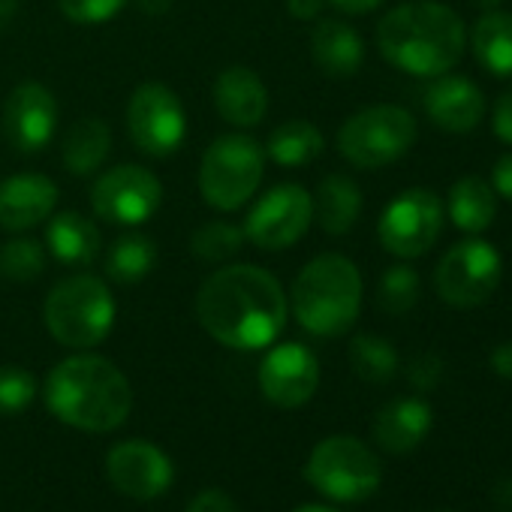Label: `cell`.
I'll list each match as a JSON object with an SVG mask.
<instances>
[{
    "label": "cell",
    "mask_w": 512,
    "mask_h": 512,
    "mask_svg": "<svg viewBox=\"0 0 512 512\" xmlns=\"http://www.w3.org/2000/svg\"><path fill=\"white\" fill-rule=\"evenodd\" d=\"M290 302L275 275L260 266L217 269L196 293L199 326L223 347L263 350L284 332Z\"/></svg>",
    "instance_id": "obj_1"
},
{
    "label": "cell",
    "mask_w": 512,
    "mask_h": 512,
    "mask_svg": "<svg viewBox=\"0 0 512 512\" xmlns=\"http://www.w3.org/2000/svg\"><path fill=\"white\" fill-rule=\"evenodd\" d=\"M380 55L401 73L437 79L449 73L467 49L461 16L434 0H416L389 10L377 25Z\"/></svg>",
    "instance_id": "obj_2"
},
{
    "label": "cell",
    "mask_w": 512,
    "mask_h": 512,
    "mask_svg": "<svg viewBox=\"0 0 512 512\" xmlns=\"http://www.w3.org/2000/svg\"><path fill=\"white\" fill-rule=\"evenodd\" d=\"M46 407L79 431L103 434L127 422L133 389L118 365L103 356H70L46 377Z\"/></svg>",
    "instance_id": "obj_3"
},
{
    "label": "cell",
    "mask_w": 512,
    "mask_h": 512,
    "mask_svg": "<svg viewBox=\"0 0 512 512\" xmlns=\"http://www.w3.org/2000/svg\"><path fill=\"white\" fill-rule=\"evenodd\" d=\"M362 311V275L341 253L311 260L293 284V317L317 338H338L353 329Z\"/></svg>",
    "instance_id": "obj_4"
},
{
    "label": "cell",
    "mask_w": 512,
    "mask_h": 512,
    "mask_svg": "<svg viewBox=\"0 0 512 512\" xmlns=\"http://www.w3.org/2000/svg\"><path fill=\"white\" fill-rule=\"evenodd\" d=\"M43 320L58 344L91 350L103 344L115 326V299L100 278L73 275L49 293Z\"/></svg>",
    "instance_id": "obj_5"
},
{
    "label": "cell",
    "mask_w": 512,
    "mask_h": 512,
    "mask_svg": "<svg viewBox=\"0 0 512 512\" xmlns=\"http://www.w3.org/2000/svg\"><path fill=\"white\" fill-rule=\"evenodd\" d=\"M266 148L241 133L220 136L208 145L199 166V193L217 211L244 208L263 184Z\"/></svg>",
    "instance_id": "obj_6"
},
{
    "label": "cell",
    "mask_w": 512,
    "mask_h": 512,
    "mask_svg": "<svg viewBox=\"0 0 512 512\" xmlns=\"http://www.w3.org/2000/svg\"><path fill=\"white\" fill-rule=\"evenodd\" d=\"M416 118L392 103L350 115L338 130V151L356 169H383L401 160L416 142Z\"/></svg>",
    "instance_id": "obj_7"
},
{
    "label": "cell",
    "mask_w": 512,
    "mask_h": 512,
    "mask_svg": "<svg viewBox=\"0 0 512 512\" xmlns=\"http://www.w3.org/2000/svg\"><path fill=\"white\" fill-rule=\"evenodd\" d=\"M305 479L326 497L359 503L380 488V458L356 437H326L314 446L305 464Z\"/></svg>",
    "instance_id": "obj_8"
},
{
    "label": "cell",
    "mask_w": 512,
    "mask_h": 512,
    "mask_svg": "<svg viewBox=\"0 0 512 512\" xmlns=\"http://www.w3.org/2000/svg\"><path fill=\"white\" fill-rule=\"evenodd\" d=\"M500 253L482 238H464L452 244L434 269V290L449 308H479L500 287Z\"/></svg>",
    "instance_id": "obj_9"
},
{
    "label": "cell",
    "mask_w": 512,
    "mask_h": 512,
    "mask_svg": "<svg viewBox=\"0 0 512 512\" xmlns=\"http://www.w3.org/2000/svg\"><path fill=\"white\" fill-rule=\"evenodd\" d=\"M443 214L446 208L434 190H404L383 208L377 238L398 260H416L437 244L443 232Z\"/></svg>",
    "instance_id": "obj_10"
},
{
    "label": "cell",
    "mask_w": 512,
    "mask_h": 512,
    "mask_svg": "<svg viewBox=\"0 0 512 512\" xmlns=\"http://www.w3.org/2000/svg\"><path fill=\"white\" fill-rule=\"evenodd\" d=\"M127 130L133 145L148 157H169L187 136V118L178 94L166 85L145 82L127 103Z\"/></svg>",
    "instance_id": "obj_11"
},
{
    "label": "cell",
    "mask_w": 512,
    "mask_h": 512,
    "mask_svg": "<svg viewBox=\"0 0 512 512\" xmlns=\"http://www.w3.org/2000/svg\"><path fill=\"white\" fill-rule=\"evenodd\" d=\"M314 223V196L302 184H278L244 220V238L260 250H287Z\"/></svg>",
    "instance_id": "obj_12"
},
{
    "label": "cell",
    "mask_w": 512,
    "mask_h": 512,
    "mask_svg": "<svg viewBox=\"0 0 512 512\" xmlns=\"http://www.w3.org/2000/svg\"><path fill=\"white\" fill-rule=\"evenodd\" d=\"M163 199L160 181L142 166H115L103 172L91 187V208L100 220L115 226L145 223Z\"/></svg>",
    "instance_id": "obj_13"
},
{
    "label": "cell",
    "mask_w": 512,
    "mask_h": 512,
    "mask_svg": "<svg viewBox=\"0 0 512 512\" xmlns=\"http://www.w3.org/2000/svg\"><path fill=\"white\" fill-rule=\"evenodd\" d=\"M58 124V103L55 94L40 82H22L10 91L0 115V133L19 151V154H37L43 151Z\"/></svg>",
    "instance_id": "obj_14"
},
{
    "label": "cell",
    "mask_w": 512,
    "mask_h": 512,
    "mask_svg": "<svg viewBox=\"0 0 512 512\" xmlns=\"http://www.w3.org/2000/svg\"><path fill=\"white\" fill-rule=\"evenodd\" d=\"M106 473L112 485L133 500H154L175 479L169 455L148 440H124L112 446L106 455Z\"/></svg>",
    "instance_id": "obj_15"
},
{
    "label": "cell",
    "mask_w": 512,
    "mask_h": 512,
    "mask_svg": "<svg viewBox=\"0 0 512 512\" xmlns=\"http://www.w3.org/2000/svg\"><path fill=\"white\" fill-rule=\"evenodd\" d=\"M320 386V362L305 344H281L260 362L263 395L284 410H296L314 398Z\"/></svg>",
    "instance_id": "obj_16"
},
{
    "label": "cell",
    "mask_w": 512,
    "mask_h": 512,
    "mask_svg": "<svg viewBox=\"0 0 512 512\" xmlns=\"http://www.w3.org/2000/svg\"><path fill=\"white\" fill-rule=\"evenodd\" d=\"M425 112L437 130L470 133L485 118V97L467 76H437L425 91Z\"/></svg>",
    "instance_id": "obj_17"
},
{
    "label": "cell",
    "mask_w": 512,
    "mask_h": 512,
    "mask_svg": "<svg viewBox=\"0 0 512 512\" xmlns=\"http://www.w3.org/2000/svg\"><path fill=\"white\" fill-rule=\"evenodd\" d=\"M58 205V184L40 172H19L0 184V229L25 232Z\"/></svg>",
    "instance_id": "obj_18"
},
{
    "label": "cell",
    "mask_w": 512,
    "mask_h": 512,
    "mask_svg": "<svg viewBox=\"0 0 512 512\" xmlns=\"http://www.w3.org/2000/svg\"><path fill=\"white\" fill-rule=\"evenodd\" d=\"M214 109L232 127H256L269 112V91L247 67H229L214 79Z\"/></svg>",
    "instance_id": "obj_19"
},
{
    "label": "cell",
    "mask_w": 512,
    "mask_h": 512,
    "mask_svg": "<svg viewBox=\"0 0 512 512\" xmlns=\"http://www.w3.org/2000/svg\"><path fill=\"white\" fill-rule=\"evenodd\" d=\"M431 422V407L422 398H395L374 416V440L392 455H407L428 437Z\"/></svg>",
    "instance_id": "obj_20"
},
{
    "label": "cell",
    "mask_w": 512,
    "mask_h": 512,
    "mask_svg": "<svg viewBox=\"0 0 512 512\" xmlns=\"http://www.w3.org/2000/svg\"><path fill=\"white\" fill-rule=\"evenodd\" d=\"M311 55L329 79H350L365 64V43L347 22L326 19L311 34Z\"/></svg>",
    "instance_id": "obj_21"
},
{
    "label": "cell",
    "mask_w": 512,
    "mask_h": 512,
    "mask_svg": "<svg viewBox=\"0 0 512 512\" xmlns=\"http://www.w3.org/2000/svg\"><path fill=\"white\" fill-rule=\"evenodd\" d=\"M100 244V229L76 211H61L46 226V247L64 266H91Z\"/></svg>",
    "instance_id": "obj_22"
},
{
    "label": "cell",
    "mask_w": 512,
    "mask_h": 512,
    "mask_svg": "<svg viewBox=\"0 0 512 512\" xmlns=\"http://www.w3.org/2000/svg\"><path fill=\"white\" fill-rule=\"evenodd\" d=\"M362 214V190L347 175H326L314 196V217L323 232L344 235Z\"/></svg>",
    "instance_id": "obj_23"
},
{
    "label": "cell",
    "mask_w": 512,
    "mask_h": 512,
    "mask_svg": "<svg viewBox=\"0 0 512 512\" xmlns=\"http://www.w3.org/2000/svg\"><path fill=\"white\" fill-rule=\"evenodd\" d=\"M473 58L494 79H512V13L488 10L473 25Z\"/></svg>",
    "instance_id": "obj_24"
},
{
    "label": "cell",
    "mask_w": 512,
    "mask_h": 512,
    "mask_svg": "<svg viewBox=\"0 0 512 512\" xmlns=\"http://www.w3.org/2000/svg\"><path fill=\"white\" fill-rule=\"evenodd\" d=\"M497 214V193L479 175H464L449 190V217L461 232L479 235Z\"/></svg>",
    "instance_id": "obj_25"
},
{
    "label": "cell",
    "mask_w": 512,
    "mask_h": 512,
    "mask_svg": "<svg viewBox=\"0 0 512 512\" xmlns=\"http://www.w3.org/2000/svg\"><path fill=\"white\" fill-rule=\"evenodd\" d=\"M112 151V130L103 118H82L70 127L64 139V166L67 172L85 178L100 169Z\"/></svg>",
    "instance_id": "obj_26"
},
{
    "label": "cell",
    "mask_w": 512,
    "mask_h": 512,
    "mask_svg": "<svg viewBox=\"0 0 512 512\" xmlns=\"http://www.w3.org/2000/svg\"><path fill=\"white\" fill-rule=\"evenodd\" d=\"M320 154H323V133L305 118L275 127L266 142V157H272L278 166H308Z\"/></svg>",
    "instance_id": "obj_27"
},
{
    "label": "cell",
    "mask_w": 512,
    "mask_h": 512,
    "mask_svg": "<svg viewBox=\"0 0 512 512\" xmlns=\"http://www.w3.org/2000/svg\"><path fill=\"white\" fill-rule=\"evenodd\" d=\"M157 263V247L145 235H124L106 253V275L115 284H139Z\"/></svg>",
    "instance_id": "obj_28"
},
{
    "label": "cell",
    "mask_w": 512,
    "mask_h": 512,
    "mask_svg": "<svg viewBox=\"0 0 512 512\" xmlns=\"http://www.w3.org/2000/svg\"><path fill=\"white\" fill-rule=\"evenodd\" d=\"M350 365L365 383H389L398 374V353L380 335H356L350 344Z\"/></svg>",
    "instance_id": "obj_29"
},
{
    "label": "cell",
    "mask_w": 512,
    "mask_h": 512,
    "mask_svg": "<svg viewBox=\"0 0 512 512\" xmlns=\"http://www.w3.org/2000/svg\"><path fill=\"white\" fill-rule=\"evenodd\" d=\"M46 272V247L37 238H13L0 247V278L28 284Z\"/></svg>",
    "instance_id": "obj_30"
},
{
    "label": "cell",
    "mask_w": 512,
    "mask_h": 512,
    "mask_svg": "<svg viewBox=\"0 0 512 512\" xmlns=\"http://www.w3.org/2000/svg\"><path fill=\"white\" fill-rule=\"evenodd\" d=\"M244 244V226L229 220H208L190 235V250L205 263H223L235 256Z\"/></svg>",
    "instance_id": "obj_31"
},
{
    "label": "cell",
    "mask_w": 512,
    "mask_h": 512,
    "mask_svg": "<svg viewBox=\"0 0 512 512\" xmlns=\"http://www.w3.org/2000/svg\"><path fill=\"white\" fill-rule=\"evenodd\" d=\"M419 302V275L410 266H392L383 272L380 278V290H377V305L383 314L389 317H404L407 311H413V305Z\"/></svg>",
    "instance_id": "obj_32"
},
{
    "label": "cell",
    "mask_w": 512,
    "mask_h": 512,
    "mask_svg": "<svg viewBox=\"0 0 512 512\" xmlns=\"http://www.w3.org/2000/svg\"><path fill=\"white\" fill-rule=\"evenodd\" d=\"M37 398V380L31 371L4 365L0 368V416H16Z\"/></svg>",
    "instance_id": "obj_33"
},
{
    "label": "cell",
    "mask_w": 512,
    "mask_h": 512,
    "mask_svg": "<svg viewBox=\"0 0 512 512\" xmlns=\"http://www.w3.org/2000/svg\"><path fill=\"white\" fill-rule=\"evenodd\" d=\"M58 7L73 25H103L127 7V0H58Z\"/></svg>",
    "instance_id": "obj_34"
},
{
    "label": "cell",
    "mask_w": 512,
    "mask_h": 512,
    "mask_svg": "<svg viewBox=\"0 0 512 512\" xmlns=\"http://www.w3.org/2000/svg\"><path fill=\"white\" fill-rule=\"evenodd\" d=\"M443 377V359L437 353H419L416 359H410L407 365V380L419 389V392H431Z\"/></svg>",
    "instance_id": "obj_35"
},
{
    "label": "cell",
    "mask_w": 512,
    "mask_h": 512,
    "mask_svg": "<svg viewBox=\"0 0 512 512\" xmlns=\"http://www.w3.org/2000/svg\"><path fill=\"white\" fill-rule=\"evenodd\" d=\"M184 512H238V509H235V503H232V497H229L226 491L208 488V491L196 494V497L187 503Z\"/></svg>",
    "instance_id": "obj_36"
},
{
    "label": "cell",
    "mask_w": 512,
    "mask_h": 512,
    "mask_svg": "<svg viewBox=\"0 0 512 512\" xmlns=\"http://www.w3.org/2000/svg\"><path fill=\"white\" fill-rule=\"evenodd\" d=\"M491 130L500 142L512 145V91H506L497 106H494V115H491Z\"/></svg>",
    "instance_id": "obj_37"
},
{
    "label": "cell",
    "mask_w": 512,
    "mask_h": 512,
    "mask_svg": "<svg viewBox=\"0 0 512 512\" xmlns=\"http://www.w3.org/2000/svg\"><path fill=\"white\" fill-rule=\"evenodd\" d=\"M491 187H494L497 196L512 202V151L494 160V166H491Z\"/></svg>",
    "instance_id": "obj_38"
},
{
    "label": "cell",
    "mask_w": 512,
    "mask_h": 512,
    "mask_svg": "<svg viewBox=\"0 0 512 512\" xmlns=\"http://www.w3.org/2000/svg\"><path fill=\"white\" fill-rule=\"evenodd\" d=\"M488 365H491V371H494V374H500V377L512 380V341H506V344L494 347V350H491V356H488Z\"/></svg>",
    "instance_id": "obj_39"
},
{
    "label": "cell",
    "mask_w": 512,
    "mask_h": 512,
    "mask_svg": "<svg viewBox=\"0 0 512 512\" xmlns=\"http://www.w3.org/2000/svg\"><path fill=\"white\" fill-rule=\"evenodd\" d=\"M326 0H287V10L290 16H296L299 22H311L323 13Z\"/></svg>",
    "instance_id": "obj_40"
},
{
    "label": "cell",
    "mask_w": 512,
    "mask_h": 512,
    "mask_svg": "<svg viewBox=\"0 0 512 512\" xmlns=\"http://www.w3.org/2000/svg\"><path fill=\"white\" fill-rule=\"evenodd\" d=\"M329 4L338 7L347 16H365V13H374L383 0H329Z\"/></svg>",
    "instance_id": "obj_41"
},
{
    "label": "cell",
    "mask_w": 512,
    "mask_h": 512,
    "mask_svg": "<svg viewBox=\"0 0 512 512\" xmlns=\"http://www.w3.org/2000/svg\"><path fill=\"white\" fill-rule=\"evenodd\" d=\"M13 16H16V0H0V31L10 28Z\"/></svg>",
    "instance_id": "obj_42"
},
{
    "label": "cell",
    "mask_w": 512,
    "mask_h": 512,
    "mask_svg": "<svg viewBox=\"0 0 512 512\" xmlns=\"http://www.w3.org/2000/svg\"><path fill=\"white\" fill-rule=\"evenodd\" d=\"M503 4V0H473V7H479V10H497Z\"/></svg>",
    "instance_id": "obj_43"
},
{
    "label": "cell",
    "mask_w": 512,
    "mask_h": 512,
    "mask_svg": "<svg viewBox=\"0 0 512 512\" xmlns=\"http://www.w3.org/2000/svg\"><path fill=\"white\" fill-rule=\"evenodd\" d=\"M296 512H338V509H332V506H317V503H311V506H299Z\"/></svg>",
    "instance_id": "obj_44"
}]
</instances>
